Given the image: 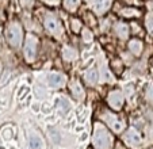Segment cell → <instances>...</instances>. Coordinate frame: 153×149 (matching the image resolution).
<instances>
[{
  "mask_svg": "<svg viewBox=\"0 0 153 149\" xmlns=\"http://www.w3.org/2000/svg\"><path fill=\"white\" fill-rule=\"evenodd\" d=\"M22 37H23V31H22V27L18 25V23H11L7 29V39H8L10 45L18 48L22 42Z\"/></svg>",
  "mask_w": 153,
  "mask_h": 149,
  "instance_id": "7a4b0ae2",
  "label": "cell"
},
{
  "mask_svg": "<svg viewBox=\"0 0 153 149\" xmlns=\"http://www.w3.org/2000/svg\"><path fill=\"white\" fill-rule=\"evenodd\" d=\"M84 79L85 81L90 86H94V84L98 83V79H99V72L96 69H90V71H87L85 74H84Z\"/></svg>",
  "mask_w": 153,
  "mask_h": 149,
  "instance_id": "30bf717a",
  "label": "cell"
},
{
  "mask_svg": "<svg viewBox=\"0 0 153 149\" xmlns=\"http://www.w3.org/2000/svg\"><path fill=\"white\" fill-rule=\"evenodd\" d=\"M71 89H72L73 95H75L77 99H83L84 98V91H83V88H81L79 81H73V83L71 84Z\"/></svg>",
  "mask_w": 153,
  "mask_h": 149,
  "instance_id": "7c38bea8",
  "label": "cell"
},
{
  "mask_svg": "<svg viewBox=\"0 0 153 149\" xmlns=\"http://www.w3.org/2000/svg\"><path fill=\"white\" fill-rule=\"evenodd\" d=\"M45 26H46V29L54 35H58L61 33V25L56 16H48L46 19H45Z\"/></svg>",
  "mask_w": 153,
  "mask_h": 149,
  "instance_id": "5b68a950",
  "label": "cell"
},
{
  "mask_svg": "<svg viewBox=\"0 0 153 149\" xmlns=\"http://www.w3.org/2000/svg\"><path fill=\"white\" fill-rule=\"evenodd\" d=\"M1 68H3V66H1V63H0V73H1Z\"/></svg>",
  "mask_w": 153,
  "mask_h": 149,
  "instance_id": "484cf974",
  "label": "cell"
},
{
  "mask_svg": "<svg viewBox=\"0 0 153 149\" xmlns=\"http://www.w3.org/2000/svg\"><path fill=\"white\" fill-rule=\"evenodd\" d=\"M37 45L38 41L35 37H29L25 45V57L27 61H33L37 56Z\"/></svg>",
  "mask_w": 153,
  "mask_h": 149,
  "instance_id": "3957f363",
  "label": "cell"
},
{
  "mask_svg": "<svg viewBox=\"0 0 153 149\" xmlns=\"http://www.w3.org/2000/svg\"><path fill=\"white\" fill-rule=\"evenodd\" d=\"M125 140L130 145H138L141 142V136L136 129H129L126 132V134H125Z\"/></svg>",
  "mask_w": 153,
  "mask_h": 149,
  "instance_id": "52a82bcc",
  "label": "cell"
},
{
  "mask_svg": "<svg viewBox=\"0 0 153 149\" xmlns=\"http://www.w3.org/2000/svg\"><path fill=\"white\" fill-rule=\"evenodd\" d=\"M127 46H129V50L133 53L134 56H140V54H141L142 48H144V46H142V42L140 39H131Z\"/></svg>",
  "mask_w": 153,
  "mask_h": 149,
  "instance_id": "9c48e42d",
  "label": "cell"
},
{
  "mask_svg": "<svg viewBox=\"0 0 153 149\" xmlns=\"http://www.w3.org/2000/svg\"><path fill=\"white\" fill-rule=\"evenodd\" d=\"M102 79H103L104 81H107V80H111V74L108 73V71H107L106 68H103V77H102Z\"/></svg>",
  "mask_w": 153,
  "mask_h": 149,
  "instance_id": "7402d4cb",
  "label": "cell"
},
{
  "mask_svg": "<svg viewBox=\"0 0 153 149\" xmlns=\"http://www.w3.org/2000/svg\"><path fill=\"white\" fill-rule=\"evenodd\" d=\"M64 58L67 61H72V60H75L76 57H77V53H76V50L75 49H72V48H64Z\"/></svg>",
  "mask_w": 153,
  "mask_h": 149,
  "instance_id": "9a60e30c",
  "label": "cell"
},
{
  "mask_svg": "<svg viewBox=\"0 0 153 149\" xmlns=\"http://www.w3.org/2000/svg\"><path fill=\"white\" fill-rule=\"evenodd\" d=\"M107 102H108L111 109L121 110L122 104H123V95H122L121 91H113L107 98Z\"/></svg>",
  "mask_w": 153,
  "mask_h": 149,
  "instance_id": "277c9868",
  "label": "cell"
},
{
  "mask_svg": "<svg viewBox=\"0 0 153 149\" xmlns=\"http://www.w3.org/2000/svg\"><path fill=\"white\" fill-rule=\"evenodd\" d=\"M29 145H30V149H41L42 148V140L37 134H31L30 136Z\"/></svg>",
  "mask_w": 153,
  "mask_h": 149,
  "instance_id": "4fadbf2b",
  "label": "cell"
},
{
  "mask_svg": "<svg viewBox=\"0 0 153 149\" xmlns=\"http://www.w3.org/2000/svg\"><path fill=\"white\" fill-rule=\"evenodd\" d=\"M71 26H72V30L73 31H80L81 29V22L79 19H72V22H71Z\"/></svg>",
  "mask_w": 153,
  "mask_h": 149,
  "instance_id": "ac0fdd59",
  "label": "cell"
},
{
  "mask_svg": "<svg viewBox=\"0 0 153 149\" xmlns=\"http://www.w3.org/2000/svg\"><path fill=\"white\" fill-rule=\"evenodd\" d=\"M148 92H149V96L153 99V86H150V87H149V89H148Z\"/></svg>",
  "mask_w": 153,
  "mask_h": 149,
  "instance_id": "cb8c5ba5",
  "label": "cell"
},
{
  "mask_svg": "<svg viewBox=\"0 0 153 149\" xmlns=\"http://www.w3.org/2000/svg\"><path fill=\"white\" fill-rule=\"evenodd\" d=\"M80 4V0H64V7L68 11H76Z\"/></svg>",
  "mask_w": 153,
  "mask_h": 149,
  "instance_id": "2e32d148",
  "label": "cell"
},
{
  "mask_svg": "<svg viewBox=\"0 0 153 149\" xmlns=\"http://www.w3.org/2000/svg\"><path fill=\"white\" fill-rule=\"evenodd\" d=\"M121 15L123 18H134V16H138L140 11L136 8H133V7H126V8H123L121 11Z\"/></svg>",
  "mask_w": 153,
  "mask_h": 149,
  "instance_id": "5bb4252c",
  "label": "cell"
},
{
  "mask_svg": "<svg viewBox=\"0 0 153 149\" xmlns=\"http://www.w3.org/2000/svg\"><path fill=\"white\" fill-rule=\"evenodd\" d=\"M111 1H113V0H96V3H95V12H96V14H99V15L104 14L107 10L110 8Z\"/></svg>",
  "mask_w": 153,
  "mask_h": 149,
  "instance_id": "ba28073f",
  "label": "cell"
},
{
  "mask_svg": "<svg viewBox=\"0 0 153 149\" xmlns=\"http://www.w3.org/2000/svg\"><path fill=\"white\" fill-rule=\"evenodd\" d=\"M107 121H108V125H110L115 132H121L122 130V123L119 122V121L114 119V118H110V119H107Z\"/></svg>",
  "mask_w": 153,
  "mask_h": 149,
  "instance_id": "e0dca14e",
  "label": "cell"
},
{
  "mask_svg": "<svg viewBox=\"0 0 153 149\" xmlns=\"http://www.w3.org/2000/svg\"><path fill=\"white\" fill-rule=\"evenodd\" d=\"M20 3L23 7H31L34 4V0H20Z\"/></svg>",
  "mask_w": 153,
  "mask_h": 149,
  "instance_id": "603a6c76",
  "label": "cell"
},
{
  "mask_svg": "<svg viewBox=\"0 0 153 149\" xmlns=\"http://www.w3.org/2000/svg\"><path fill=\"white\" fill-rule=\"evenodd\" d=\"M46 1H48V3H57L58 0H46Z\"/></svg>",
  "mask_w": 153,
  "mask_h": 149,
  "instance_id": "d4e9b609",
  "label": "cell"
},
{
  "mask_svg": "<svg viewBox=\"0 0 153 149\" xmlns=\"http://www.w3.org/2000/svg\"><path fill=\"white\" fill-rule=\"evenodd\" d=\"M115 31H117V34L119 35V38L126 39L127 35H129V26L125 25V23H122V22H119L115 25Z\"/></svg>",
  "mask_w": 153,
  "mask_h": 149,
  "instance_id": "8fae6325",
  "label": "cell"
},
{
  "mask_svg": "<svg viewBox=\"0 0 153 149\" xmlns=\"http://www.w3.org/2000/svg\"><path fill=\"white\" fill-rule=\"evenodd\" d=\"M60 103H61V107H62L65 111L69 110V102H68L67 99H60Z\"/></svg>",
  "mask_w": 153,
  "mask_h": 149,
  "instance_id": "44dd1931",
  "label": "cell"
},
{
  "mask_svg": "<svg viewBox=\"0 0 153 149\" xmlns=\"http://www.w3.org/2000/svg\"><path fill=\"white\" fill-rule=\"evenodd\" d=\"M83 39L85 41V42H91V41H92V33L88 29H85L83 31Z\"/></svg>",
  "mask_w": 153,
  "mask_h": 149,
  "instance_id": "ffe728a7",
  "label": "cell"
},
{
  "mask_svg": "<svg viewBox=\"0 0 153 149\" xmlns=\"http://www.w3.org/2000/svg\"><path fill=\"white\" fill-rule=\"evenodd\" d=\"M48 81H49V86L53 88H60L64 86L65 83V76L61 73H50L48 76Z\"/></svg>",
  "mask_w": 153,
  "mask_h": 149,
  "instance_id": "8992f818",
  "label": "cell"
},
{
  "mask_svg": "<svg viewBox=\"0 0 153 149\" xmlns=\"http://www.w3.org/2000/svg\"><path fill=\"white\" fill-rule=\"evenodd\" d=\"M94 145L98 149H110L111 146V136L100 125H98L94 132Z\"/></svg>",
  "mask_w": 153,
  "mask_h": 149,
  "instance_id": "6da1fadb",
  "label": "cell"
},
{
  "mask_svg": "<svg viewBox=\"0 0 153 149\" xmlns=\"http://www.w3.org/2000/svg\"><path fill=\"white\" fill-rule=\"evenodd\" d=\"M146 29L150 34H153V16L152 15H149V16L146 18Z\"/></svg>",
  "mask_w": 153,
  "mask_h": 149,
  "instance_id": "d6986e66",
  "label": "cell"
}]
</instances>
